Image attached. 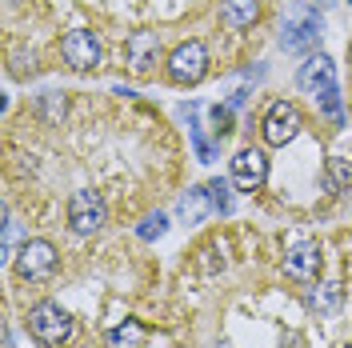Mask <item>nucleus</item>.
Instances as JSON below:
<instances>
[{"label": "nucleus", "mask_w": 352, "mask_h": 348, "mask_svg": "<svg viewBox=\"0 0 352 348\" xmlns=\"http://www.w3.org/2000/svg\"><path fill=\"white\" fill-rule=\"evenodd\" d=\"M28 332H32L41 345L56 348V345H65L68 336H72V316H68L56 301H41V305L28 312Z\"/></svg>", "instance_id": "1"}, {"label": "nucleus", "mask_w": 352, "mask_h": 348, "mask_svg": "<svg viewBox=\"0 0 352 348\" xmlns=\"http://www.w3.org/2000/svg\"><path fill=\"white\" fill-rule=\"evenodd\" d=\"M104 220H109V208H104V196L100 193L80 188V193L68 196V224H72L76 237H92Z\"/></svg>", "instance_id": "2"}, {"label": "nucleus", "mask_w": 352, "mask_h": 348, "mask_svg": "<svg viewBox=\"0 0 352 348\" xmlns=\"http://www.w3.org/2000/svg\"><path fill=\"white\" fill-rule=\"evenodd\" d=\"M204 72H208V48L200 41L180 44L168 56V80L173 85H197V80H204Z\"/></svg>", "instance_id": "3"}, {"label": "nucleus", "mask_w": 352, "mask_h": 348, "mask_svg": "<svg viewBox=\"0 0 352 348\" xmlns=\"http://www.w3.org/2000/svg\"><path fill=\"white\" fill-rule=\"evenodd\" d=\"M16 272H21V281L32 284L48 281L56 272V248L48 240H24L21 252H16Z\"/></svg>", "instance_id": "4"}, {"label": "nucleus", "mask_w": 352, "mask_h": 348, "mask_svg": "<svg viewBox=\"0 0 352 348\" xmlns=\"http://www.w3.org/2000/svg\"><path fill=\"white\" fill-rule=\"evenodd\" d=\"M320 28H324V21H320L316 8H296L285 21V32H280L285 52H308L312 44L320 41Z\"/></svg>", "instance_id": "5"}, {"label": "nucleus", "mask_w": 352, "mask_h": 348, "mask_svg": "<svg viewBox=\"0 0 352 348\" xmlns=\"http://www.w3.org/2000/svg\"><path fill=\"white\" fill-rule=\"evenodd\" d=\"M261 132L272 149H285L288 140L300 132V112H296V105H292V100H276V105L268 109V116H264Z\"/></svg>", "instance_id": "6"}, {"label": "nucleus", "mask_w": 352, "mask_h": 348, "mask_svg": "<svg viewBox=\"0 0 352 348\" xmlns=\"http://www.w3.org/2000/svg\"><path fill=\"white\" fill-rule=\"evenodd\" d=\"M60 52H65V65L76 68V72H88V68L100 65V41L88 28H72L65 41H60Z\"/></svg>", "instance_id": "7"}, {"label": "nucleus", "mask_w": 352, "mask_h": 348, "mask_svg": "<svg viewBox=\"0 0 352 348\" xmlns=\"http://www.w3.org/2000/svg\"><path fill=\"white\" fill-rule=\"evenodd\" d=\"M264 176H268V160H264L261 149H241L232 156V184L241 193H256L264 184Z\"/></svg>", "instance_id": "8"}, {"label": "nucleus", "mask_w": 352, "mask_h": 348, "mask_svg": "<svg viewBox=\"0 0 352 348\" xmlns=\"http://www.w3.org/2000/svg\"><path fill=\"white\" fill-rule=\"evenodd\" d=\"M296 85L305 88V92H312V96L336 88V65H332V56H324V52L308 56L305 65H300V72H296Z\"/></svg>", "instance_id": "9"}, {"label": "nucleus", "mask_w": 352, "mask_h": 348, "mask_svg": "<svg viewBox=\"0 0 352 348\" xmlns=\"http://www.w3.org/2000/svg\"><path fill=\"white\" fill-rule=\"evenodd\" d=\"M285 272L292 281H316L320 272V244L316 240H300L285 252Z\"/></svg>", "instance_id": "10"}, {"label": "nucleus", "mask_w": 352, "mask_h": 348, "mask_svg": "<svg viewBox=\"0 0 352 348\" xmlns=\"http://www.w3.org/2000/svg\"><path fill=\"white\" fill-rule=\"evenodd\" d=\"M124 52H129V68L136 76H148L156 65V56H160V36L156 32H132L129 44H124Z\"/></svg>", "instance_id": "11"}, {"label": "nucleus", "mask_w": 352, "mask_h": 348, "mask_svg": "<svg viewBox=\"0 0 352 348\" xmlns=\"http://www.w3.org/2000/svg\"><path fill=\"white\" fill-rule=\"evenodd\" d=\"M256 17H261L256 0H220V21L228 24V28H248Z\"/></svg>", "instance_id": "12"}, {"label": "nucleus", "mask_w": 352, "mask_h": 348, "mask_svg": "<svg viewBox=\"0 0 352 348\" xmlns=\"http://www.w3.org/2000/svg\"><path fill=\"white\" fill-rule=\"evenodd\" d=\"M208 204H212V200H208V184H204V188H188V196H180V217L188 220V224H197V220L208 213Z\"/></svg>", "instance_id": "13"}, {"label": "nucleus", "mask_w": 352, "mask_h": 348, "mask_svg": "<svg viewBox=\"0 0 352 348\" xmlns=\"http://www.w3.org/2000/svg\"><path fill=\"white\" fill-rule=\"evenodd\" d=\"M109 348H144V328L136 320H124L109 332Z\"/></svg>", "instance_id": "14"}, {"label": "nucleus", "mask_w": 352, "mask_h": 348, "mask_svg": "<svg viewBox=\"0 0 352 348\" xmlns=\"http://www.w3.org/2000/svg\"><path fill=\"white\" fill-rule=\"evenodd\" d=\"M340 296H344L340 284H320V288L308 296V308H316V312H332V308L340 305Z\"/></svg>", "instance_id": "15"}, {"label": "nucleus", "mask_w": 352, "mask_h": 348, "mask_svg": "<svg viewBox=\"0 0 352 348\" xmlns=\"http://www.w3.org/2000/svg\"><path fill=\"white\" fill-rule=\"evenodd\" d=\"M208 200L217 213H232V196H228V180H212L208 184Z\"/></svg>", "instance_id": "16"}, {"label": "nucleus", "mask_w": 352, "mask_h": 348, "mask_svg": "<svg viewBox=\"0 0 352 348\" xmlns=\"http://www.w3.org/2000/svg\"><path fill=\"white\" fill-rule=\"evenodd\" d=\"M316 100H320V109H324V116H329V120H336V124L344 120V109H340V92H336V88H329V92H320Z\"/></svg>", "instance_id": "17"}, {"label": "nucleus", "mask_w": 352, "mask_h": 348, "mask_svg": "<svg viewBox=\"0 0 352 348\" xmlns=\"http://www.w3.org/2000/svg\"><path fill=\"white\" fill-rule=\"evenodd\" d=\"M164 228H168V220L160 217V213H153V217L140 220V228H136V232H140V240H156V237H164Z\"/></svg>", "instance_id": "18"}, {"label": "nucleus", "mask_w": 352, "mask_h": 348, "mask_svg": "<svg viewBox=\"0 0 352 348\" xmlns=\"http://www.w3.org/2000/svg\"><path fill=\"white\" fill-rule=\"evenodd\" d=\"M188 132H192V144H197V156H200V160H212V144L200 136V124H188Z\"/></svg>", "instance_id": "19"}, {"label": "nucleus", "mask_w": 352, "mask_h": 348, "mask_svg": "<svg viewBox=\"0 0 352 348\" xmlns=\"http://www.w3.org/2000/svg\"><path fill=\"white\" fill-rule=\"evenodd\" d=\"M212 124H217V136H224V132H232V112L228 109H212Z\"/></svg>", "instance_id": "20"}, {"label": "nucleus", "mask_w": 352, "mask_h": 348, "mask_svg": "<svg viewBox=\"0 0 352 348\" xmlns=\"http://www.w3.org/2000/svg\"><path fill=\"white\" fill-rule=\"evenodd\" d=\"M340 176H344V184H352V168H340Z\"/></svg>", "instance_id": "21"}, {"label": "nucleus", "mask_w": 352, "mask_h": 348, "mask_svg": "<svg viewBox=\"0 0 352 348\" xmlns=\"http://www.w3.org/2000/svg\"><path fill=\"white\" fill-rule=\"evenodd\" d=\"M344 348H352V345H344Z\"/></svg>", "instance_id": "22"}]
</instances>
